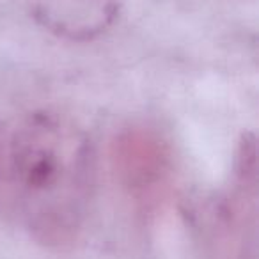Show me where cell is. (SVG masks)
<instances>
[{"instance_id": "6da1fadb", "label": "cell", "mask_w": 259, "mask_h": 259, "mask_svg": "<svg viewBox=\"0 0 259 259\" xmlns=\"http://www.w3.org/2000/svg\"><path fill=\"white\" fill-rule=\"evenodd\" d=\"M9 176L30 238L55 252L75 247L94 190V149L85 130L54 108L29 114L11 139Z\"/></svg>"}, {"instance_id": "7a4b0ae2", "label": "cell", "mask_w": 259, "mask_h": 259, "mask_svg": "<svg viewBox=\"0 0 259 259\" xmlns=\"http://www.w3.org/2000/svg\"><path fill=\"white\" fill-rule=\"evenodd\" d=\"M110 169L121 194L144 220L162 215L172 201L174 151L155 130L134 126L119 132L110 144Z\"/></svg>"}, {"instance_id": "3957f363", "label": "cell", "mask_w": 259, "mask_h": 259, "mask_svg": "<svg viewBox=\"0 0 259 259\" xmlns=\"http://www.w3.org/2000/svg\"><path fill=\"white\" fill-rule=\"evenodd\" d=\"M209 259H257V148L245 134L238 142L233 178L204 215Z\"/></svg>"}, {"instance_id": "277c9868", "label": "cell", "mask_w": 259, "mask_h": 259, "mask_svg": "<svg viewBox=\"0 0 259 259\" xmlns=\"http://www.w3.org/2000/svg\"><path fill=\"white\" fill-rule=\"evenodd\" d=\"M122 9V0H30L32 18L57 37L85 43L105 34Z\"/></svg>"}, {"instance_id": "5b68a950", "label": "cell", "mask_w": 259, "mask_h": 259, "mask_svg": "<svg viewBox=\"0 0 259 259\" xmlns=\"http://www.w3.org/2000/svg\"><path fill=\"white\" fill-rule=\"evenodd\" d=\"M0 174H2V146H0Z\"/></svg>"}]
</instances>
